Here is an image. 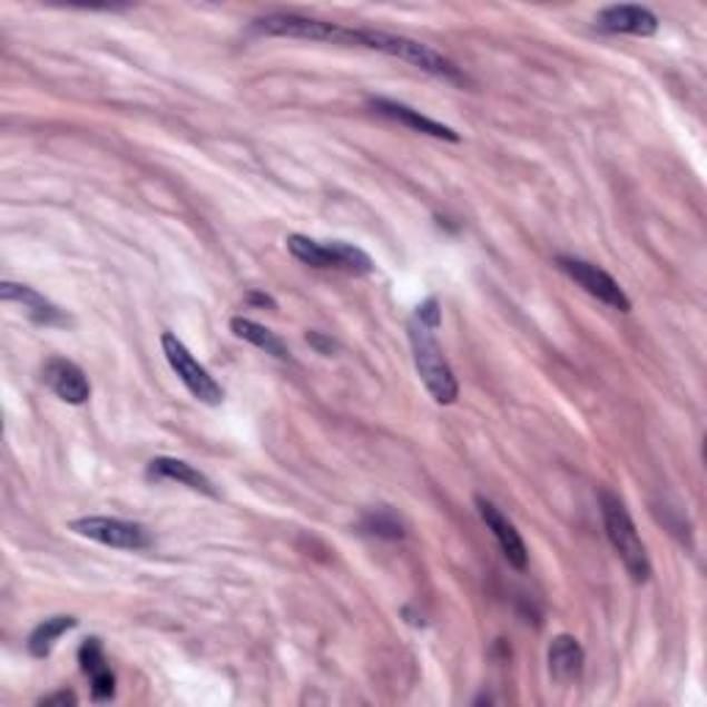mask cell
Segmentation results:
<instances>
[{
	"mask_svg": "<svg viewBox=\"0 0 707 707\" xmlns=\"http://www.w3.org/2000/svg\"><path fill=\"white\" fill-rule=\"evenodd\" d=\"M356 48H367V50H379V53H387L393 59L406 61V65L418 67V70L434 75V78L448 80V84H459L468 86V75L459 70L448 56L436 53L429 45L415 42V39L406 37H395V33H384V31H373V28H356Z\"/></svg>",
	"mask_w": 707,
	"mask_h": 707,
	"instance_id": "cell-1",
	"label": "cell"
},
{
	"mask_svg": "<svg viewBox=\"0 0 707 707\" xmlns=\"http://www.w3.org/2000/svg\"><path fill=\"white\" fill-rule=\"evenodd\" d=\"M406 332H410L412 360H415L418 376H421L429 395L442 406L453 404L459 399V382L453 376V367L448 365L445 354H442L440 343H436L434 330H429V326L421 324L412 315V321L406 324Z\"/></svg>",
	"mask_w": 707,
	"mask_h": 707,
	"instance_id": "cell-2",
	"label": "cell"
},
{
	"mask_svg": "<svg viewBox=\"0 0 707 707\" xmlns=\"http://www.w3.org/2000/svg\"><path fill=\"white\" fill-rule=\"evenodd\" d=\"M600 514L608 533V542L613 544V550H617V556L622 559L630 578H634L636 583H647L649 575H652L647 548H644L641 537H638L630 511L625 509L622 500L613 495L611 490L600 492Z\"/></svg>",
	"mask_w": 707,
	"mask_h": 707,
	"instance_id": "cell-3",
	"label": "cell"
},
{
	"mask_svg": "<svg viewBox=\"0 0 707 707\" xmlns=\"http://www.w3.org/2000/svg\"><path fill=\"white\" fill-rule=\"evenodd\" d=\"M252 31L266 33V37L307 39V42H330V45H346V48H356V28L315 20V17L291 14V11H274V14L257 17V20L252 22Z\"/></svg>",
	"mask_w": 707,
	"mask_h": 707,
	"instance_id": "cell-4",
	"label": "cell"
},
{
	"mask_svg": "<svg viewBox=\"0 0 707 707\" xmlns=\"http://www.w3.org/2000/svg\"><path fill=\"white\" fill-rule=\"evenodd\" d=\"M160 346H164V354H166V360H169L171 371L177 373V379L186 384V390L194 395V399L203 401V404H208V406L222 404L224 401L222 384H218L216 379L210 376L208 367L199 365V362L194 360V354L188 352L186 343H183L180 337L171 335V332H164V337H160Z\"/></svg>",
	"mask_w": 707,
	"mask_h": 707,
	"instance_id": "cell-5",
	"label": "cell"
},
{
	"mask_svg": "<svg viewBox=\"0 0 707 707\" xmlns=\"http://www.w3.org/2000/svg\"><path fill=\"white\" fill-rule=\"evenodd\" d=\"M556 266L567 274L572 283H578L583 287L589 296H595L597 302H602L606 307L619 310V313H630L634 310V302L628 298V293L622 291V285L606 272V268L595 266V263H586L580 257H569V255H559L556 257Z\"/></svg>",
	"mask_w": 707,
	"mask_h": 707,
	"instance_id": "cell-6",
	"label": "cell"
},
{
	"mask_svg": "<svg viewBox=\"0 0 707 707\" xmlns=\"http://www.w3.org/2000/svg\"><path fill=\"white\" fill-rule=\"evenodd\" d=\"M70 531L114 550H147L153 544L147 528L117 517H80L70 522Z\"/></svg>",
	"mask_w": 707,
	"mask_h": 707,
	"instance_id": "cell-7",
	"label": "cell"
},
{
	"mask_svg": "<svg viewBox=\"0 0 707 707\" xmlns=\"http://www.w3.org/2000/svg\"><path fill=\"white\" fill-rule=\"evenodd\" d=\"M595 26L606 33L652 37V33H658L660 20L655 11L647 9V6L619 3V6H606V9L595 17Z\"/></svg>",
	"mask_w": 707,
	"mask_h": 707,
	"instance_id": "cell-8",
	"label": "cell"
},
{
	"mask_svg": "<svg viewBox=\"0 0 707 707\" xmlns=\"http://www.w3.org/2000/svg\"><path fill=\"white\" fill-rule=\"evenodd\" d=\"M45 384L59 395L67 404L80 406L89 401L91 395V384L86 379V373L80 371V365H75L72 360H65V356H53V360L45 362Z\"/></svg>",
	"mask_w": 707,
	"mask_h": 707,
	"instance_id": "cell-9",
	"label": "cell"
},
{
	"mask_svg": "<svg viewBox=\"0 0 707 707\" xmlns=\"http://www.w3.org/2000/svg\"><path fill=\"white\" fill-rule=\"evenodd\" d=\"M371 108L376 114H382V117H387V119H393V122L404 125V128L415 130V134L431 136V139H442V141H459V139H462V136H459L453 128H448V125L436 122V119H429L425 114L415 111V108L404 106V102L387 100V97H373Z\"/></svg>",
	"mask_w": 707,
	"mask_h": 707,
	"instance_id": "cell-10",
	"label": "cell"
},
{
	"mask_svg": "<svg viewBox=\"0 0 707 707\" xmlns=\"http://www.w3.org/2000/svg\"><path fill=\"white\" fill-rule=\"evenodd\" d=\"M475 505H479L481 520L487 522V528L492 531V537L498 539L500 550H503L505 561H509L514 569H526L528 567V548L522 542L520 531L500 514V509L495 503H490L487 498H475Z\"/></svg>",
	"mask_w": 707,
	"mask_h": 707,
	"instance_id": "cell-11",
	"label": "cell"
},
{
	"mask_svg": "<svg viewBox=\"0 0 707 707\" xmlns=\"http://www.w3.org/2000/svg\"><path fill=\"white\" fill-rule=\"evenodd\" d=\"M78 660L84 675L91 680V699L95 703H106V699H114V691H117V677L108 669L106 660V649H102L100 638H86L78 649Z\"/></svg>",
	"mask_w": 707,
	"mask_h": 707,
	"instance_id": "cell-12",
	"label": "cell"
},
{
	"mask_svg": "<svg viewBox=\"0 0 707 707\" xmlns=\"http://www.w3.org/2000/svg\"><path fill=\"white\" fill-rule=\"evenodd\" d=\"M0 298L3 302H17L22 304L28 318L39 326H67L70 324V315H65V310L56 307L53 302L37 293L28 285H17V283H3L0 285Z\"/></svg>",
	"mask_w": 707,
	"mask_h": 707,
	"instance_id": "cell-13",
	"label": "cell"
},
{
	"mask_svg": "<svg viewBox=\"0 0 707 707\" xmlns=\"http://www.w3.org/2000/svg\"><path fill=\"white\" fill-rule=\"evenodd\" d=\"M147 475L155 481H177V484L188 487L194 492H205V495L216 498V490H213L210 479L205 473H199L197 468H192L183 459H171V456H158L149 462Z\"/></svg>",
	"mask_w": 707,
	"mask_h": 707,
	"instance_id": "cell-14",
	"label": "cell"
},
{
	"mask_svg": "<svg viewBox=\"0 0 707 707\" xmlns=\"http://www.w3.org/2000/svg\"><path fill=\"white\" fill-rule=\"evenodd\" d=\"M548 664H550V675H553L556 683H564L567 686V683L578 680L586 664L583 647L578 644V638L567 634L556 636L548 649Z\"/></svg>",
	"mask_w": 707,
	"mask_h": 707,
	"instance_id": "cell-15",
	"label": "cell"
},
{
	"mask_svg": "<svg viewBox=\"0 0 707 707\" xmlns=\"http://www.w3.org/2000/svg\"><path fill=\"white\" fill-rule=\"evenodd\" d=\"M229 330H233L235 337H240V341L252 343V346L261 348V352L277 356V360H283V362H291V360H293L291 348H287L285 343L279 341V337L274 335L272 330H266V326H263V324H257V321L240 318V315H238V318L229 321Z\"/></svg>",
	"mask_w": 707,
	"mask_h": 707,
	"instance_id": "cell-16",
	"label": "cell"
},
{
	"mask_svg": "<svg viewBox=\"0 0 707 707\" xmlns=\"http://www.w3.org/2000/svg\"><path fill=\"white\" fill-rule=\"evenodd\" d=\"M75 625H78V619L65 617V613H61V617L45 619V622H39L37 628H33V634L28 636V652H31L33 658H48V655L53 652L56 641H59L67 630H72Z\"/></svg>",
	"mask_w": 707,
	"mask_h": 707,
	"instance_id": "cell-17",
	"label": "cell"
},
{
	"mask_svg": "<svg viewBox=\"0 0 707 707\" xmlns=\"http://www.w3.org/2000/svg\"><path fill=\"white\" fill-rule=\"evenodd\" d=\"M287 252L296 257L298 263L304 266H313V268H335V261H332V249H330V240H313L307 235H287L285 238Z\"/></svg>",
	"mask_w": 707,
	"mask_h": 707,
	"instance_id": "cell-18",
	"label": "cell"
},
{
	"mask_svg": "<svg viewBox=\"0 0 707 707\" xmlns=\"http://www.w3.org/2000/svg\"><path fill=\"white\" fill-rule=\"evenodd\" d=\"M332 249V261H335V268H343L348 274H373V261L367 252H362L360 246L346 244V240H330Z\"/></svg>",
	"mask_w": 707,
	"mask_h": 707,
	"instance_id": "cell-19",
	"label": "cell"
},
{
	"mask_svg": "<svg viewBox=\"0 0 707 707\" xmlns=\"http://www.w3.org/2000/svg\"><path fill=\"white\" fill-rule=\"evenodd\" d=\"M362 528H365L367 533H373V537H384V539L404 537V526H401V520L390 509L367 511L365 520H362Z\"/></svg>",
	"mask_w": 707,
	"mask_h": 707,
	"instance_id": "cell-20",
	"label": "cell"
},
{
	"mask_svg": "<svg viewBox=\"0 0 707 707\" xmlns=\"http://www.w3.org/2000/svg\"><path fill=\"white\" fill-rule=\"evenodd\" d=\"M415 318L421 321V324L429 326V330H440V324H442V310H440V302H436L434 296L425 298L423 304H418Z\"/></svg>",
	"mask_w": 707,
	"mask_h": 707,
	"instance_id": "cell-21",
	"label": "cell"
},
{
	"mask_svg": "<svg viewBox=\"0 0 707 707\" xmlns=\"http://www.w3.org/2000/svg\"><path fill=\"white\" fill-rule=\"evenodd\" d=\"M307 343L315 348V352L324 356H332L337 352V343L332 341V337H326L324 332H307Z\"/></svg>",
	"mask_w": 707,
	"mask_h": 707,
	"instance_id": "cell-22",
	"label": "cell"
},
{
	"mask_svg": "<svg viewBox=\"0 0 707 707\" xmlns=\"http://www.w3.org/2000/svg\"><path fill=\"white\" fill-rule=\"evenodd\" d=\"M39 705H78V697L72 691H59V694H50V697L39 699Z\"/></svg>",
	"mask_w": 707,
	"mask_h": 707,
	"instance_id": "cell-23",
	"label": "cell"
},
{
	"mask_svg": "<svg viewBox=\"0 0 707 707\" xmlns=\"http://www.w3.org/2000/svg\"><path fill=\"white\" fill-rule=\"evenodd\" d=\"M249 304H261V307L277 310V302H274L272 296H266V293H249Z\"/></svg>",
	"mask_w": 707,
	"mask_h": 707,
	"instance_id": "cell-24",
	"label": "cell"
}]
</instances>
